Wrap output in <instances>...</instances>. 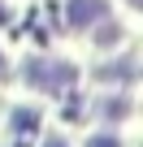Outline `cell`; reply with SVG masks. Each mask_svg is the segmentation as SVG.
Returning <instances> with one entry per match:
<instances>
[{
    "label": "cell",
    "mask_w": 143,
    "mask_h": 147,
    "mask_svg": "<svg viewBox=\"0 0 143 147\" xmlns=\"http://www.w3.org/2000/svg\"><path fill=\"white\" fill-rule=\"evenodd\" d=\"M48 147H65V143H48Z\"/></svg>",
    "instance_id": "obj_1"
}]
</instances>
